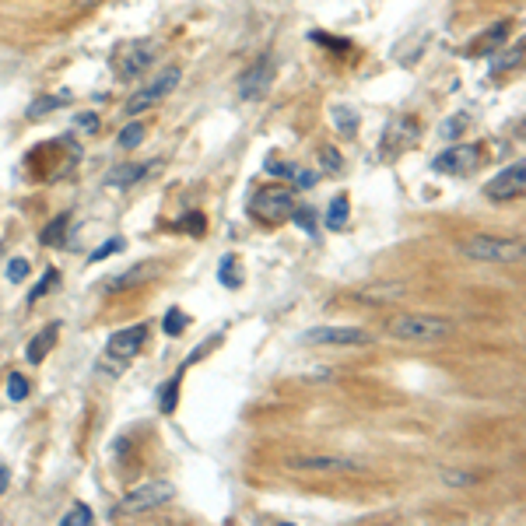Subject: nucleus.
Returning a JSON list of instances; mask_svg holds the SVG:
<instances>
[{
	"label": "nucleus",
	"mask_w": 526,
	"mask_h": 526,
	"mask_svg": "<svg viewBox=\"0 0 526 526\" xmlns=\"http://www.w3.org/2000/svg\"><path fill=\"white\" fill-rule=\"evenodd\" d=\"M288 470H316V474H337V470H362L355 460L348 456H316V452H298V456H288L284 460Z\"/></svg>",
	"instance_id": "7"
},
{
	"label": "nucleus",
	"mask_w": 526,
	"mask_h": 526,
	"mask_svg": "<svg viewBox=\"0 0 526 526\" xmlns=\"http://www.w3.org/2000/svg\"><path fill=\"white\" fill-rule=\"evenodd\" d=\"M123 249V239H106V246H98L95 253H91V260L98 263V260H106V256H113V253H120Z\"/></svg>",
	"instance_id": "30"
},
{
	"label": "nucleus",
	"mask_w": 526,
	"mask_h": 526,
	"mask_svg": "<svg viewBox=\"0 0 526 526\" xmlns=\"http://www.w3.org/2000/svg\"><path fill=\"white\" fill-rule=\"evenodd\" d=\"M232 267H236V263L225 256V260H221V274H218V278H221V284H239V278H236V274H228Z\"/></svg>",
	"instance_id": "33"
},
{
	"label": "nucleus",
	"mask_w": 526,
	"mask_h": 526,
	"mask_svg": "<svg viewBox=\"0 0 526 526\" xmlns=\"http://www.w3.org/2000/svg\"><path fill=\"white\" fill-rule=\"evenodd\" d=\"M53 284H56V270H46V278H42V281L32 288V295H29V298H32V302H36V298H42V295L53 288Z\"/></svg>",
	"instance_id": "31"
},
{
	"label": "nucleus",
	"mask_w": 526,
	"mask_h": 526,
	"mask_svg": "<svg viewBox=\"0 0 526 526\" xmlns=\"http://www.w3.org/2000/svg\"><path fill=\"white\" fill-rule=\"evenodd\" d=\"M386 295L400 298V295H404V288H400V284H390L386 291H383V288H368V291H362V302H390Z\"/></svg>",
	"instance_id": "22"
},
{
	"label": "nucleus",
	"mask_w": 526,
	"mask_h": 526,
	"mask_svg": "<svg viewBox=\"0 0 526 526\" xmlns=\"http://www.w3.org/2000/svg\"><path fill=\"white\" fill-rule=\"evenodd\" d=\"M7 278H11L14 284L25 281V278H29V260H25V256H14V260L7 263Z\"/></svg>",
	"instance_id": "26"
},
{
	"label": "nucleus",
	"mask_w": 526,
	"mask_h": 526,
	"mask_svg": "<svg viewBox=\"0 0 526 526\" xmlns=\"http://www.w3.org/2000/svg\"><path fill=\"white\" fill-rule=\"evenodd\" d=\"M78 126H84V130H95V126H98V116H95V113H81V116H78Z\"/></svg>",
	"instance_id": "35"
},
{
	"label": "nucleus",
	"mask_w": 526,
	"mask_h": 526,
	"mask_svg": "<svg viewBox=\"0 0 526 526\" xmlns=\"http://www.w3.org/2000/svg\"><path fill=\"white\" fill-rule=\"evenodd\" d=\"M176 498V485L168 481H148V485L133 487L130 495H123L120 505L113 509L116 516H137V512H151V509H162Z\"/></svg>",
	"instance_id": "4"
},
{
	"label": "nucleus",
	"mask_w": 526,
	"mask_h": 526,
	"mask_svg": "<svg viewBox=\"0 0 526 526\" xmlns=\"http://www.w3.org/2000/svg\"><path fill=\"white\" fill-rule=\"evenodd\" d=\"M141 278H148V267H130V274H123V278H113V281L106 284V288H126V284L141 281Z\"/></svg>",
	"instance_id": "27"
},
{
	"label": "nucleus",
	"mask_w": 526,
	"mask_h": 526,
	"mask_svg": "<svg viewBox=\"0 0 526 526\" xmlns=\"http://www.w3.org/2000/svg\"><path fill=\"white\" fill-rule=\"evenodd\" d=\"M64 102H67V91H64V95H46V98H39V102H32V106L25 109V116H29V120H42V116L56 113V109H60Z\"/></svg>",
	"instance_id": "17"
},
{
	"label": "nucleus",
	"mask_w": 526,
	"mask_h": 526,
	"mask_svg": "<svg viewBox=\"0 0 526 526\" xmlns=\"http://www.w3.org/2000/svg\"><path fill=\"white\" fill-rule=\"evenodd\" d=\"M144 340H148V326L144 323L126 326V330H120V333H113V337L106 340V351H102V365H98V368L109 372V375H120L123 368L141 355Z\"/></svg>",
	"instance_id": "2"
},
{
	"label": "nucleus",
	"mask_w": 526,
	"mask_h": 526,
	"mask_svg": "<svg viewBox=\"0 0 526 526\" xmlns=\"http://www.w3.org/2000/svg\"><path fill=\"white\" fill-rule=\"evenodd\" d=\"M141 141H144V126H141V123L123 126V133H120V148H123V151H133Z\"/></svg>",
	"instance_id": "20"
},
{
	"label": "nucleus",
	"mask_w": 526,
	"mask_h": 526,
	"mask_svg": "<svg viewBox=\"0 0 526 526\" xmlns=\"http://www.w3.org/2000/svg\"><path fill=\"white\" fill-rule=\"evenodd\" d=\"M84 523H95V516H91V509H88V505L78 502V505L64 516V526H84Z\"/></svg>",
	"instance_id": "23"
},
{
	"label": "nucleus",
	"mask_w": 526,
	"mask_h": 526,
	"mask_svg": "<svg viewBox=\"0 0 526 526\" xmlns=\"http://www.w3.org/2000/svg\"><path fill=\"white\" fill-rule=\"evenodd\" d=\"M270 81H274V64H270V56H263L260 64H253L243 74V81H239V98H243V102H256L260 95H267Z\"/></svg>",
	"instance_id": "11"
},
{
	"label": "nucleus",
	"mask_w": 526,
	"mask_h": 526,
	"mask_svg": "<svg viewBox=\"0 0 526 526\" xmlns=\"http://www.w3.org/2000/svg\"><path fill=\"white\" fill-rule=\"evenodd\" d=\"M67 228H71V214H56V218L42 228L39 243L42 246H60L64 239H67Z\"/></svg>",
	"instance_id": "16"
},
{
	"label": "nucleus",
	"mask_w": 526,
	"mask_h": 526,
	"mask_svg": "<svg viewBox=\"0 0 526 526\" xmlns=\"http://www.w3.org/2000/svg\"><path fill=\"white\" fill-rule=\"evenodd\" d=\"M291 218H295V221H298V225H302V228H309V232H313V228H316V225H313V211H295V214H291Z\"/></svg>",
	"instance_id": "34"
},
{
	"label": "nucleus",
	"mask_w": 526,
	"mask_h": 526,
	"mask_svg": "<svg viewBox=\"0 0 526 526\" xmlns=\"http://www.w3.org/2000/svg\"><path fill=\"white\" fill-rule=\"evenodd\" d=\"M333 120H337V126H340V130L355 133V126H358V113H355V109H344V106H337V109H333Z\"/></svg>",
	"instance_id": "24"
},
{
	"label": "nucleus",
	"mask_w": 526,
	"mask_h": 526,
	"mask_svg": "<svg viewBox=\"0 0 526 526\" xmlns=\"http://www.w3.org/2000/svg\"><path fill=\"white\" fill-rule=\"evenodd\" d=\"M375 337L362 326H316L302 333V344H330V348H368Z\"/></svg>",
	"instance_id": "5"
},
{
	"label": "nucleus",
	"mask_w": 526,
	"mask_h": 526,
	"mask_svg": "<svg viewBox=\"0 0 526 526\" xmlns=\"http://www.w3.org/2000/svg\"><path fill=\"white\" fill-rule=\"evenodd\" d=\"M176 84H179V71H176V67H168V71H162V74L148 84V88H141L137 95H130V102H126V113H130V116L144 113L148 106H155L158 98H165V95H168Z\"/></svg>",
	"instance_id": "8"
},
{
	"label": "nucleus",
	"mask_w": 526,
	"mask_h": 526,
	"mask_svg": "<svg viewBox=\"0 0 526 526\" xmlns=\"http://www.w3.org/2000/svg\"><path fill=\"white\" fill-rule=\"evenodd\" d=\"M323 165L330 168V172H337V168H340V155H337V148H330V144L323 148Z\"/></svg>",
	"instance_id": "32"
},
{
	"label": "nucleus",
	"mask_w": 526,
	"mask_h": 526,
	"mask_svg": "<svg viewBox=\"0 0 526 526\" xmlns=\"http://www.w3.org/2000/svg\"><path fill=\"white\" fill-rule=\"evenodd\" d=\"M179 228H183V232H193V236H201V232H203V214L190 211V214L179 221Z\"/></svg>",
	"instance_id": "29"
},
{
	"label": "nucleus",
	"mask_w": 526,
	"mask_h": 526,
	"mask_svg": "<svg viewBox=\"0 0 526 526\" xmlns=\"http://www.w3.org/2000/svg\"><path fill=\"white\" fill-rule=\"evenodd\" d=\"M186 323H190V316H186V313H183V309H168V313H165V333H168V337H179V333H183V330H186Z\"/></svg>",
	"instance_id": "19"
},
{
	"label": "nucleus",
	"mask_w": 526,
	"mask_h": 526,
	"mask_svg": "<svg viewBox=\"0 0 526 526\" xmlns=\"http://www.w3.org/2000/svg\"><path fill=\"white\" fill-rule=\"evenodd\" d=\"M523 186H526V165L516 162V165H509V168H502L485 186V193L491 201H512V197L523 193Z\"/></svg>",
	"instance_id": "10"
},
{
	"label": "nucleus",
	"mask_w": 526,
	"mask_h": 526,
	"mask_svg": "<svg viewBox=\"0 0 526 526\" xmlns=\"http://www.w3.org/2000/svg\"><path fill=\"white\" fill-rule=\"evenodd\" d=\"M442 481H445V485L463 487V485H474V481H477V474H463V470H442Z\"/></svg>",
	"instance_id": "28"
},
{
	"label": "nucleus",
	"mask_w": 526,
	"mask_h": 526,
	"mask_svg": "<svg viewBox=\"0 0 526 526\" xmlns=\"http://www.w3.org/2000/svg\"><path fill=\"white\" fill-rule=\"evenodd\" d=\"M11 481V474H7V467H0V495H4V487Z\"/></svg>",
	"instance_id": "37"
},
{
	"label": "nucleus",
	"mask_w": 526,
	"mask_h": 526,
	"mask_svg": "<svg viewBox=\"0 0 526 526\" xmlns=\"http://www.w3.org/2000/svg\"><path fill=\"white\" fill-rule=\"evenodd\" d=\"M330 232H340L348 225V197H333L330 207H326V221H323Z\"/></svg>",
	"instance_id": "18"
},
{
	"label": "nucleus",
	"mask_w": 526,
	"mask_h": 526,
	"mask_svg": "<svg viewBox=\"0 0 526 526\" xmlns=\"http://www.w3.org/2000/svg\"><path fill=\"white\" fill-rule=\"evenodd\" d=\"M523 64V42H516V46H505L502 53H495L491 56V74H502V71H509V67H520Z\"/></svg>",
	"instance_id": "15"
},
{
	"label": "nucleus",
	"mask_w": 526,
	"mask_h": 526,
	"mask_svg": "<svg viewBox=\"0 0 526 526\" xmlns=\"http://www.w3.org/2000/svg\"><path fill=\"white\" fill-rule=\"evenodd\" d=\"M155 56H158V49H155L151 42H137V46H130V49L120 56V74L123 78H137V74H144V71L155 64Z\"/></svg>",
	"instance_id": "12"
},
{
	"label": "nucleus",
	"mask_w": 526,
	"mask_h": 526,
	"mask_svg": "<svg viewBox=\"0 0 526 526\" xmlns=\"http://www.w3.org/2000/svg\"><path fill=\"white\" fill-rule=\"evenodd\" d=\"M253 211L263 214V218H270V221L288 218V214L295 211V193H291V186H267V190H260V193L253 197Z\"/></svg>",
	"instance_id": "9"
},
{
	"label": "nucleus",
	"mask_w": 526,
	"mask_h": 526,
	"mask_svg": "<svg viewBox=\"0 0 526 526\" xmlns=\"http://www.w3.org/2000/svg\"><path fill=\"white\" fill-rule=\"evenodd\" d=\"M56 333H60V323H49V326H42L39 333L32 337V344H29V351H25V358L32 365H39L46 355H49V348L56 344Z\"/></svg>",
	"instance_id": "13"
},
{
	"label": "nucleus",
	"mask_w": 526,
	"mask_h": 526,
	"mask_svg": "<svg viewBox=\"0 0 526 526\" xmlns=\"http://www.w3.org/2000/svg\"><path fill=\"white\" fill-rule=\"evenodd\" d=\"M460 253L477 263H520L523 260V239H502V236H474L463 239Z\"/></svg>",
	"instance_id": "3"
},
{
	"label": "nucleus",
	"mask_w": 526,
	"mask_h": 526,
	"mask_svg": "<svg viewBox=\"0 0 526 526\" xmlns=\"http://www.w3.org/2000/svg\"><path fill=\"white\" fill-rule=\"evenodd\" d=\"M295 179H298V186H302V190H309V186L316 183V172H295Z\"/></svg>",
	"instance_id": "36"
},
{
	"label": "nucleus",
	"mask_w": 526,
	"mask_h": 526,
	"mask_svg": "<svg viewBox=\"0 0 526 526\" xmlns=\"http://www.w3.org/2000/svg\"><path fill=\"white\" fill-rule=\"evenodd\" d=\"M7 397H11L14 404H21V400L29 397V379H25L21 372H14V375L7 379Z\"/></svg>",
	"instance_id": "21"
},
{
	"label": "nucleus",
	"mask_w": 526,
	"mask_h": 526,
	"mask_svg": "<svg viewBox=\"0 0 526 526\" xmlns=\"http://www.w3.org/2000/svg\"><path fill=\"white\" fill-rule=\"evenodd\" d=\"M390 333L400 340H414V344H439L456 333V323L445 316H425V313H400L390 320Z\"/></svg>",
	"instance_id": "1"
},
{
	"label": "nucleus",
	"mask_w": 526,
	"mask_h": 526,
	"mask_svg": "<svg viewBox=\"0 0 526 526\" xmlns=\"http://www.w3.org/2000/svg\"><path fill=\"white\" fill-rule=\"evenodd\" d=\"M144 176H148V165H120V168H113V172L106 176V186H113V190H126V186L141 183Z\"/></svg>",
	"instance_id": "14"
},
{
	"label": "nucleus",
	"mask_w": 526,
	"mask_h": 526,
	"mask_svg": "<svg viewBox=\"0 0 526 526\" xmlns=\"http://www.w3.org/2000/svg\"><path fill=\"white\" fill-rule=\"evenodd\" d=\"M176 397H179V375L165 383V393H162V410H165V414H172V410H176Z\"/></svg>",
	"instance_id": "25"
},
{
	"label": "nucleus",
	"mask_w": 526,
	"mask_h": 526,
	"mask_svg": "<svg viewBox=\"0 0 526 526\" xmlns=\"http://www.w3.org/2000/svg\"><path fill=\"white\" fill-rule=\"evenodd\" d=\"M477 162H481V144H456V148L442 151L432 162V168L442 172V176H463V172L477 168Z\"/></svg>",
	"instance_id": "6"
}]
</instances>
